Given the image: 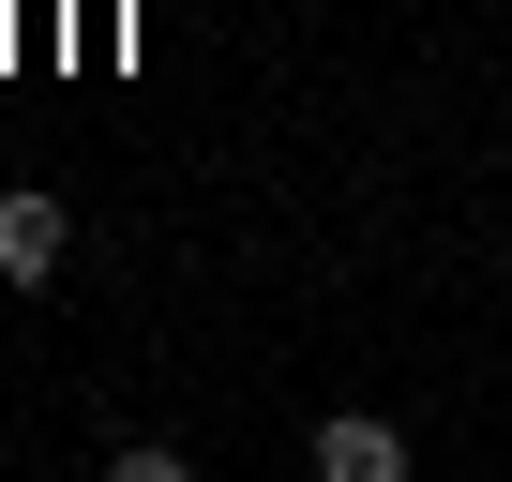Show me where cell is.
<instances>
[{"instance_id":"obj_1","label":"cell","mask_w":512,"mask_h":482,"mask_svg":"<svg viewBox=\"0 0 512 482\" xmlns=\"http://www.w3.org/2000/svg\"><path fill=\"white\" fill-rule=\"evenodd\" d=\"M302 452H317V482H407V437H392L377 407H332Z\"/></svg>"},{"instance_id":"obj_2","label":"cell","mask_w":512,"mask_h":482,"mask_svg":"<svg viewBox=\"0 0 512 482\" xmlns=\"http://www.w3.org/2000/svg\"><path fill=\"white\" fill-rule=\"evenodd\" d=\"M61 196H0V287H61Z\"/></svg>"}]
</instances>
